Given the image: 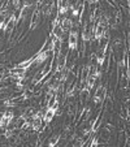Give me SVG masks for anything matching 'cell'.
Listing matches in <instances>:
<instances>
[{"label": "cell", "instance_id": "1", "mask_svg": "<svg viewBox=\"0 0 130 147\" xmlns=\"http://www.w3.org/2000/svg\"><path fill=\"white\" fill-rule=\"evenodd\" d=\"M107 98V86L103 82L99 83V86L95 90V95H94V103L96 106H102L103 102Z\"/></svg>", "mask_w": 130, "mask_h": 147}, {"label": "cell", "instance_id": "2", "mask_svg": "<svg viewBox=\"0 0 130 147\" xmlns=\"http://www.w3.org/2000/svg\"><path fill=\"white\" fill-rule=\"evenodd\" d=\"M13 121H14L13 111H11V109H5L4 113L1 115V117H0V126H3V128L7 129V128H9V126H12Z\"/></svg>", "mask_w": 130, "mask_h": 147}, {"label": "cell", "instance_id": "3", "mask_svg": "<svg viewBox=\"0 0 130 147\" xmlns=\"http://www.w3.org/2000/svg\"><path fill=\"white\" fill-rule=\"evenodd\" d=\"M16 28H17V14H16V12H13V13L9 16V18L7 20V24L3 29V35H5V34H12Z\"/></svg>", "mask_w": 130, "mask_h": 147}, {"label": "cell", "instance_id": "4", "mask_svg": "<svg viewBox=\"0 0 130 147\" xmlns=\"http://www.w3.org/2000/svg\"><path fill=\"white\" fill-rule=\"evenodd\" d=\"M78 29H72L69 31V38H68V48L69 51H77L78 48Z\"/></svg>", "mask_w": 130, "mask_h": 147}, {"label": "cell", "instance_id": "5", "mask_svg": "<svg viewBox=\"0 0 130 147\" xmlns=\"http://www.w3.org/2000/svg\"><path fill=\"white\" fill-rule=\"evenodd\" d=\"M68 65V53H61L55 63V74H59Z\"/></svg>", "mask_w": 130, "mask_h": 147}, {"label": "cell", "instance_id": "6", "mask_svg": "<svg viewBox=\"0 0 130 147\" xmlns=\"http://www.w3.org/2000/svg\"><path fill=\"white\" fill-rule=\"evenodd\" d=\"M57 13L60 14L61 17L67 16V13L70 9V0H57Z\"/></svg>", "mask_w": 130, "mask_h": 147}, {"label": "cell", "instance_id": "7", "mask_svg": "<svg viewBox=\"0 0 130 147\" xmlns=\"http://www.w3.org/2000/svg\"><path fill=\"white\" fill-rule=\"evenodd\" d=\"M60 25H61V28H63L64 33H69V31L73 29V26H74V22H73L72 18H69V17H67V16H64L63 18H61Z\"/></svg>", "mask_w": 130, "mask_h": 147}, {"label": "cell", "instance_id": "8", "mask_svg": "<svg viewBox=\"0 0 130 147\" xmlns=\"http://www.w3.org/2000/svg\"><path fill=\"white\" fill-rule=\"evenodd\" d=\"M90 115H91V108L90 107H83L82 112H81V116L79 119H78L77 124H83L85 121H87V120L90 119Z\"/></svg>", "mask_w": 130, "mask_h": 147}, {"label": "cell", "instance_id": "9", "mask_svg": "<svg viewBox=\"0 0 130 147\" xmlns=\"http://www.w3.org/2000/svg\"><path fill=\"white\" fill-rule=\"evenodd\" d=\"M90 92H91V90H89L87 87H83V89H81V91H79V103H81V106H85L86 102L89 100Z\"/></svg>", "mask_w": 130, "mask_h": 147}, {"label": "cell", "instance_id": "10", "mask_svg": "<svg viewBox=\"0 0 130 147\" xmlns=\"http://www.w3.org/2000/svg\"><path fill=\"white\" fill-rule=\"evenodd\" d=\"M26 72H28V69H25V68H20V67H16V65H14L13 68H11V69H9V76L25 77V76H26Z\"/></svg>", "mask_w": 130, "mask_h": 147}, {"label": "cell", "instance_id": "11", "mask_svg": "<svg viewBox=\"0 0 130 147\" xmlns=\"http://www.w3.org/2000/svg\"><path fill=\"white\" fill-rule=\"evenodd\" d=\"M33 63H34V56H31V57H29V59H26V60H24V61H21V63H18V64H16V67L29 69V68L33 65Z\"/></svg>", "mask_w": 130, "mask_h": 147}, {"label": "cell", "instance_id": "12", "mask_svg": "<svg viewBox=\"0 0 130 147\" xmlns=\"http://www.w3.org/2000/svg\"><path fill=\"white\" fill-rule=\"evenodd\" d=\"M60 138H61V136L60 134H56V136H52L50 138V141H48V146H51V147H53V146H56V144L59 143V141H60Z\"/></svg>", "mask_w": 130, "mask_h": 147}, {"label": "cell", "instance_id": "13", "mask_svg": "<svg viewBox=\"0 0 130 147\" xmlns=\"http://www.w3.org/2000/svg\"><path fill=\"white\" fill-rule=\"evenodd\" d=\"M121 22H122V13H121V11H120V9H117L116 17H115V25H113V28H117V26H119Z\"/></svg>", "mask_w": 130, "mask_h": 147}, {"label": "cell", "instance_id": "14", "mask_svg": "<svg viewBox=\"0 0 130 147\" xmlns=\"http://www.w3.org/2000/svg\"><path fill=\"white\" fill-rule=\"evenodd\" d=\"M121 45H122V39L121 38H115L113 39V42H112V50H119L120 47H121Z\"/></svg>", "mask_w": 130, "mask_h": 147}, {"label": "cell", "instance_id": "15", "mask_svg": "<svg viewBox=\"0 0 130 147\" xmlns=\"http://www.w3.org/2000/svg\"><path fill=\"white\" fill-rule=\"evenodd\" d=\"M125 146H127V147H129L130 146V134L129 133H127V131H126V137H125Z\"/></svg>", "mask_w": 130, "mask_h": 147}, {"label": "cell", "instance_id": "16", "mask_svg": "<svg viewBox=\"0 0 130 147\" xmlns=\"http://www.w3.org/2000/svg\"><path fill=\"white\" fill-rule=\"evenodd\" d=\"M0 69H1V63H0Z\"/></svg>", "mask_w": 130, "mask_h": 147}]
</instances>
